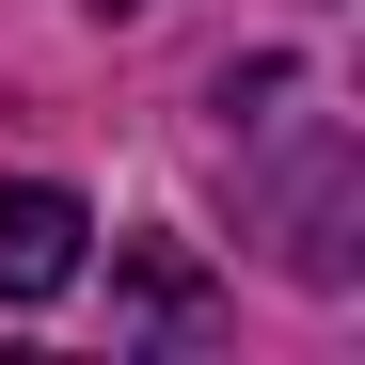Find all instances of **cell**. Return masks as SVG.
Listing matches in <instances>:
<instances>
[{"label": "cell", "instance_id": "obj_1", "mask_svg": "<svg viewBox=\"0 0 365 365\" xmlns=\"http://www.w3.org/2000/svg\"><path fill=\"white\" fill-rule=\"evenodd\" d=\"M80 191H48V175H16L0 191V302H48V286H80Z\"/></svg>", "mask_w": 365, "mask_h": 365}, {"label": "cell", "instance_id": "obj_2", "mask_svg": "<svg viewBox=\"0 0 365 365\" xmlns=\"http://www.w3.org/2000/svg\"><path fill=\"white\" fill-rule=\"evenodd\" d=\"M128 286H143V318H159V334H207V286H191V270H175V255H143Z\"/></svg>", "mask_w": 365, "mask_h": 365}]
</instances>
